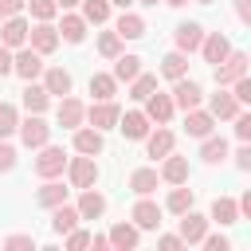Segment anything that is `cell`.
I'll return each mask as SVG.
<instances>
[{"label":"cell","mask_w":251,"mask_h":251,"mask_svg":"<svg viewBox=\"0 0 251 251\" xmlns=\"http://www.w3.org/2000/svg\"><path fill=\"white\" fill-rule=\"evenodd\" d=\"M63 169H67V153H63L59 145H39V157H35V176L55 180Z\"/></svg>","instance_id":"obj_1"},{"label":"cell","mask_w":251,"mask_h":251,"mask_svg":"<svg viewBox=\"0 0 251 251\" xmlns=\"http://www.w3.org/2000/svg\"><path fill=\"white\" fill-rule=\"evenodd\" d=\"M67 176H71L75 188H94L98 184V161L86 157V153H78L75 161H67Z\"/></svg>","instance_id":"obj_2"},{"label":"cell","mask_w":251,"mask_h":251,"mask_svg":"<svg viewBox=\"0 0 251 251\" xmlns=\"http://www.w3.org/2000/svg\"><path fill=\"white\" fill-rule=\"evenodd\" d=\"M12 75H20V78L35 82V78L43 75V55H39L35 47H20V51L12 55Z\"/></svg>","instance_id":"obj_3"},{"label":"cell","mask_w":251,"mask_h":251,"mask_svg":"<svg viewBox=\"0 0 251 251\" xmlns=\"http://www.w3.org/2000/svg\"><path fill=\"white\" fill-rule=\"evenodd\" d=\"M16 133H20V141H24L27 149H39V145H47V137H51V126H47L39 114H27V118L16 126Z\"/></svg>","instance_id":"obj_4"},{"label":"cell","mask_w":251,"mask_h":251,"mask_svg":"<svg viewBox=\"0 0 251 251\" xmlns=\"http://www.w3.org/2000/svg\"><path fill=\"white\" fill-rule=\"evenodd\" d=\"M243 75H247V55L243 51H227V59L216 63V86H231Z\"/></svg>","instance_id":"obj_5"},{"label":"cell","mask_w":251,"mask_h":251,"mask_svg":"<svg viewBox=\"0 0 251 251\" xmlns=\"http://www.w3.org/2000/svg\"><path fill=\"white\" fill-rule=\"evenodd\" d=\"M27 43L39 51V55H51L59 47V31L51 27V20H39L35 27H27Z\"/></svg>","instance_id":"obj_6"},{"label":"cell","mask_w":251,"mask_h":251,"mask_svg":"<svg viewBox=\"0 0 251 251\" xmlns=\"http://www.w3.org/2000/svg\"><path fill=\"white\" fill-rule=\"evenodd\" d=\"M55 118H59V126H63V129H78V126L86 122V106H82L78 98L63 94V98H59V110H55Z\"/></svg>","instance_id":"obj_7"},{"label":"cell","mask_w":251,"mask_h":251,"mask_svg":"<svg viewBox=\"0 0 251 251\" xmlns=\"http://www.w3.org/2000/svg\"><path fill=\"white\" fill-rule=\"evenodd\" d=\"M129 220H133V224H137L141 231H157V227H161V204H153L149 196H141V200L133 204Z\"/></svg>","instance_id":"obj_8"},{"label":"cell","mask_w":251,"mask_h":251,"mask_svg":"<svg viewBox=\"0 0 251 251\" xmlns=\"http://www.w3.org/2000/svg\"><path fill=\"white\" fill-rule=\"evenodd\" d=\"M27 20L24 16H8V20H0V43L4 47H24L27 43Z\"/></svg>","instance_id":"obj_9"},{"label":"cell","mask_w":251,"mask_h":251,"mask_svg":"<svg viewBox=\"0 0 251 251\" xmlns=\"http://www.w3.org/2000/svg\"><path fill=\"white\" fill-rule=\"evenodd\" d=\"M118 114H122L118 102L106 98V102H94V106L86 110V122H90L94 129H114V126H118Z\"/></svg>","instance_id":"obj_10"},{"label":"cell","mask_w":251,"mask_h":251,"mask_svg":"<svg viewBox=\"0 0 251 251\" xmlns=\"http://www.w3.org/2000/svg\"><path fill=\"white\" fill-rule=\"evenodd\" d=\"M118 129L126 133V141H141L149 133V118L145 110H129V114H118Z\"/></svg>","instance_id":"obj_11"},{"label":"cell","mask_w":251,"mask_h":251,"mask_svg":"<svg viewBox=\"0 0 251 251\" xmlns=\"http://www.w3.org/2000/svg\"><path fill=\"white\" fill-rule=\"evenodd\" d=\"M173 110H176V106H173V94H157V90H153V94L145 98V118L157 122V126H165V122L173 118Z\"/></svg>","instance_id":"obj_12"},{"label":"cell","mask_w":251,"mask_h":251,"mask_svg":"<svg viewBox=\"0 0 251 251\" xmlns=\"http://www.w3.org/2000/svg\"><path fill=\"white\" fill-rule=\"evenodd\" d=\"M204 231H208V216H200V212H180V239L184 243H200L204 239Z\"/></svg>","instance_id":"obj_13"},{"label":"cell","mask_w":251,"mask_h":251,"mask_svg":"<svg viewBox=\"0 0 251 251\" xmlns=\"http://www.w3.org/2000/svg\"><path fill=\"white\" fill-rule=\"evenodd\" d=\"M106 239H110V247H118V251H133V247H137V239H141V227L122 220V224H114V227H110V235H106Z\"/></svg>","instance_id":"obj_14"},{"label":"cell","mask_w":251,"mask_h":251,"mask_svg":"<svg viewBox=\"0 0 251 251\" xmlns=\"http://www.w3.org/2000/svg\"><path fill=\"white\" fill-rule=\"evenodd\" d=\"M200 98H204V90H200L192 78H176V86H173V106L192 110V106H200Z\"/></svg>","instance_id":"obj_15"},{"label":"cell","mask_w":251,"mask_h":251,"mask_svg":"<svg viewBox=\"0 0 251 251\" xmlns=\"http://www.w3.org/2000/svg\"><path fill=\"white\" fill-rule=\"evenodd\" d=\"M102 149H106V141H102V129H94V126H90V129H82V126L75 129V153L98 157Z\"/></svg>","instance_id":"obj_16"},{"label":"cell","mask_w":251,"mask_h":251,"mask_svg":"<svg viewBox=\"0 0 251 251\" xmlns=\"http://www.w3.org/2000/svg\"><path fill=\"white\" fill-rule=\"evenodd\" d=\"M71 227H78V208H71V204L63 200V204L51 208V231H55V235H67Z\"/></svg>","instance_id":"obj_17"},{"label":"cell","mask_w":251,"mask_h":251,"mask_svg":"<svg viewBox=\"0 0 251 251\" xmlns=\"http://www.w3.org/2000/svg\"><path fill=\"white\" fill-rule=\"evenodd\" d=\"M200 51H204V59H208V63H224V59H227V51H231V43H227V35L212 31V35H204V39H200Z\"/></svg>","instance_id":"obj_18"},{"label":"cell","mask_w":251,"mask_h":251,"mask_svg":"<svg viewBox=\"0 0 251 251\" xmlns=\"http://www.w3.org/2000/svg\"><path fill=\"white\" fill-rule=\"evenodd\" d=\"M188 118H184V129L192 133V137H208L212 133V126H216V118L208 114V110H200V106H192V110H184Z\"/></svg>","instance_id":"obj_19"},{"label":"cell","mask_w":251,"mask_h":251,"mask_svg":"<svg viewBox=\"0 0 251 251\" xmlns=\"http://www.w3.org/2000/svg\"><path fill=\"white\" fill-rule=\"evenodd\" d=\"M102 212H106V196L94 192V188H82V196H78V220H98Z\"/></svg>","instance_id":"obj_20"},{"label":"cell","mask_w":251,"mask_h":251,"mask_svg":"<svg viewBox=\"0 0 251 251\" xmlns=\"http://www.w3.org/2000/svg\"><path fill=\"white\" fill-rule=\"evenodd\" d=\"M114 31H118L122 39H141V35H145V20H141L137 12H129V8H126V12L118 16V24H114Z\"/></svg>","instance_id":"obj_21"},{"label":"cell","mask_w":251,"mask_h":251,"mask_svg":"<svg viewBox=\"0 0 251 251\" xmlns=\"http://www.w3.org/2000/svg\"><path fill=\"white\" fill-rule=\"evenodd\" d=\"M200 39H204V27H200V24L188 20V24L176 27V51H184V55H188V51H200Z\"/></svg>","instance_id":"obj_22"},{"label":"cell","mask_w":251,"mask_h":251,"mask_svg":"<svg viewBox=\"0 0 251 251\" xmlns=\"http://www.w3.org/2000/svg\"><path fill=\"white\" fill-rule=\"evenodd\" d=\"M43 90L47 94H71V71H63V67H47L43 71Z\"/></svg>","instance_id":"obj_23"},{"label":"cell","mask_w":251,"mask_h":251,"mask_svg":"<svg viewBox=\"0 0 251 251\" xmlns=\"http://www.w3.org/2000/svg\"><path fill=\"white\" fill-rule=\"evenodd\" d=\"M141 141H145V153H149L153 161H161L165 153H173V133H169V129H157V133H145Z\"/></svg>","instance_id":"obj_24"},{"label":"cell","mask_w":251,"mask_h":251,"mask_svg":"<svg viewBox=\"0 0 251 251\" xmlns=\"http://www.w3.org/2000/svg\"><path fill=\"white\" fill-rule=\"evenodd\" d=\"M161 180H169V184H184V180H188V161H184V157H173V153H165Z\"/></svg>","instance_id":"obj_25"},{"label":"cell","mask_w":251,"mask_h":251,"mask_svg":"<svg viewBox=\"0 0 251 251\" xmlns=\"http://www.w3.org/2000/svg\"><path fill=\"white\" fill-rule=\"evenodd\" d=\"M157 180H161V173H157V169H133V173H129V188H133L137 196L157 192Z\"/></svg>","instance_id":"obj_26"},{"label":"cell","mask_w":251,"mask_h":251,"mask_svg":"<svg viewBox=\"0 0 251 251\" xmlns=\"http://www.w3.org/2000/svg\"><path fill=\"white\" fill-rule=\"evenodd\" d=\"M55 31H59V39H67V43H82V35H86V20L67 12V16H63V24H59Z\"/></svg>","instance_id":"obj_27"},{"label":"cell","mask_w":251,"mask_h":251,"mask_svg":"<svg viewBox=\"0 0 251 251\" xmlns=\"http://www.w3.org/2000/svg\"><path fill=\"white\" fill-rule=\"evenodd\" d=\"M141 75V59L137 55H114V78L118 82H129Z\"/></svg>","instance_id":"obj_28"},{"label":"cell","mask_w":251,"mask_h":251,"mask_svg":"<svg viewBox=\"0 0 251 251\" xmlns=\"http://www.w3.org/2000/svg\"><path fill=\"white\" fill-rule=\"evenodd\" d=\"M208 220H216V224H235L239 220V204L235 200H227V196H216L212 200V216Z\"/></svg>","instance_id":"obj_29"},{"label":"cell","mask_w":251,"mask_h":251,"mask_svg":"<svg viewBox=\"0 0 251 251\" xmlns=\"http://www.w3.org/2000/svg\"><path fill=\"white\" fill-rule=\"evenodd\" d=\"M184 71H188V59H184V51H169L165 59H161V75L165 78H184Z\"/></svg>","instance_id":"obj_30"},{"label":"cell","mask_w":251,"mask_h":251,"mask_svg":"<svg viewBox=\"0 0 251 251\" xmlns=\"http://www.w3.org/2000/svg\"><path fill=\"white\" fill-rule=\"evenodd\" d=\"M90 94H94V102L114 98V94H118V78H114V75H90Z\"/></svg>","instance_id":"obj_31"},{"label":"cell","mask_w":251,"mask_h":251,"mask_svg":"<svg viewBox=\"0 0 251 251\" xmlns=\"http://www.w3.org/2000/svg\"><path fill=\"white\" fill-rule=\"evenodd\" d=\"M47 102H51V94H47L43 86H35V82H27V86H24V106H27V114H43V110H47Z\"/></svg>","instance_id":"obj_32"},{"label":"cell","mask_w":251,"mask_h":251,"mask_svg":"<svg viewBox=\"0 0 251 251\" xmlns=\"http://www.w3.org/2000/svg\"><path fill=\"white\" fill-rule=\"evenodd\" d=\"M212 118H235L239 114V102H235V94H212V110H208Z\"/></svg>","instance_id":"obj_33"},{"label":"cell","mask_w":251,"mask_h":251,"mask_svg":"<svg viewBox=\"0 0 251 251\" xmlns=\"http://www.w3.org/2000/svg\"><path fill=\"white\" fill-rule=\"evenodd\" d=\"M200 157H204L208 165H220V161L227 157V141H224V137H212V133H208V137H204V145H200Z\"/></svg>","instance_id":"obj_34"},{"label":"cell","mask_w":251,"mask_h":251,"mask_svg":"<svg viewBox=\"0 0 251 251\" xmlns=\"http://www.w3.org/2000/svg\"><path fill=\"white\" fill-rule=\"evenodd\" d=\"M63 200H67V188L55 184V180H47V184L35 192V204H39V208H55V204H63Z\"/></svg>","instance_id":"obj_35"},{"label":"cell","mask_w":251,"mask_h":251,"mask_svg":"<svg viewBox=\"0 0 251 251\" xmlns=\"http://www.w3.org/2000/svg\"><path fill=\"white\" fill-rule=\"evenodd\" d=\"M82 20L86 24H106L110 20V0H82Z\"/></svg>","instance_id":"obj_36"},{"label":"cell","mask_w":251,"mask_h":251,"mask_svg":"<svg viewBox=\"0 0 251 251\" xmlns=\"http://www.w3.org/2000/svg\"><path fill=\"white\" fill-rule=\"evenodd\" d=\"M133 86H129V98L133 102H145L153 90H157V75H137V78H129Z\"/></svg>","instance_id":"obj_37"},{"label":"cell","mask_w":251,"mask_h":251,"mask_svg":"<svg viewBox=\"0 0 251 251\" xmlns=\"http://www.w3.org/2000/svg\"><path fill=\"white\" fill-rule=\"evenodd\" d=\"M192 200H196V192H192V188H184V184H176V188L169 192V212H176V216H180V212H188V208H192Z\"/></svg>","instance_id":"obj_38"},{"label":"cell","mask_w":251,"mask_h":251,"mask_svg":"<svg viewBox=\"0 0 251 251\" xmlns=\"http://www.w3.org/2000/svg\"><path fill=\"white\" fill-rule=\"evenodd\" d=\"M98 55H102V59L122 55V35H118V31H102V35H98Z\"/></svg>","instance_id":"obj_39"},{"label":"cell","mask_w":251,"mask_h":251,"mask_svg":"<svg viewBox=\"0 0 251 251\" xmlns=\"http://www.w3.org/2000/svg\"><path fill=\"white\" fill-rule=\"evenodd\" d=\"M16 126H20V114H16V106L0 102V137H12V133H16Z\"/></svg>","instance_id":"obj_40"},{"label":"cell","mask_w":251,"mask_h":251,"mask_svg":"<svg viewBox=\"0 0 251 251\" xmlns=\"http://www.w3.org/2000/svg\"><path fill=\"white\" fill-rule=\"evenodd\" d=\"M27 8H31V16H35V20H51V16L59 12V4H55V0H27Z\"/></svg>","instance_id":"obj_41"},{"label":"cell","mask_w":251,"mask_h":251,"mask_svg":"<svg viewBox=\"0 0 251 251\" xmlns=\"http://www.w3.org/2000/svg\"><path fill=\"white\" fill-rule=\"evenodd\" d=\"M4 247L8 251H35V235H8Z\"/></svg>","instance_id":"obj_42"},{"label":"cell","mask_w":251,"mask_h":251,"mask_svg":"<svg viewBox=\"0 0 251 251\" xmlns=\"http://www.w3.org/2000/svg\"><path fill=\"white\" fill-rule=\"evenodd\" d=\"M67 247H71V251H82V247H90V231H82V227H71V231H67Z\"/></svg>","instance_id":"obj_43"},{"label":"cell","mask_w":251,"mask_h":251,"mask_svg":"<svg viewBox=\"0 0 251 251\" xmlns=\"http://www.w3.org/2000/svg\"><path fill=\"white\" fill-rule=\"evenodd\" d=\"M16 169V149L8 145V137H0V173H12Z\"/></svg>","instance_id":"obj_44"},{"label":"cell","mask_w":251,"mask_h":251,"mask_svg":"<svg viewBox=\"0 0 251 251\" xmlns=\"http://www.w3.org/2000/svg\"><path fill=\"white\" fill-rule=\"evenodd\" d=\"M235 137L251 141V114H235Z\"/></svg>","instance_id":"obj_45"},{"label":"cell","mask_w":251,"mask_h":251,"mask_svg":"<svg viewBox=\"0 0 251 251\" xmlns=\"http://www.w3.org/2000/svg\"><path fill=\"white\" fill-rule=\"evenodd\" d=\"M24 4H27V0H0V20L20 16V12H24Z\"/></svg>","instance_id":"obj_46"},{"label":"cell","mask_w":251,"mask_h":251,"mask_svg":"<svg viewBox=\"0 0 251 251\" xmlns=\"http://www.w3.org/2000/svg\"><path fill=\"white\" fill-rule=\"evenodd\" d=\"M200 243H204L208 251H227V239H224V235H208V231H204V239H200Z\"/></svg>","instance_id":"obj_47"},{"label":"cell","mask_w":251,"mask_h":251,"mask_svg":"<svg viewBox=\"0 0 251 251\" xmlns=\"http://www.w3.org/2000/svg\"><path fill=\"white\" fill-rule=\"evenodd\" d=\"M0 75H12V47L0 43Z\"/></svg>","instance_id":"obj_48"},{"label":"cell","mask_w":251,"mask_h":251,"mask_svg":"<svg viewBox=\"0 0 251 251\" xmlns=\"http://www.w3.org/2000/svg\"><path fill=\"white\" fill-rule=\"evenodd\" d=\"M157 243H161L165 251H176V247H184V239H180V235H161Z\"/></svg>","instance_id":"obj_49"},{"label":"cell","mask_w":251,"mask_h":251,"mask_svg":"<svg viewBox=\"0 0 251 251\" xmlns=\"http://www.w3.org/2000/svg\"><path fill=\"white\" fill-rule=\"evenodd\" d=\"M235 16H239L243 24H251V0H235Z\"/></svg>","instance_id":"obj_50"},{"label":"cell","mask_w":251,"mask_h":251,"mask_svg":"<svg viewBox=\"0 0 251 251\" xmlns=\"http://www.w3.org/2000/svg\"><path fill=\"white\" fill-rule=\"evenodd\" d=\"M235 165H239V169H251V149H247V145L235 153Z\"/></svg>","instance_id":"obj_51"},{"label":"cell","mask_w":251,"mask_h":251,"mask_svg":"<svg viewBox=\"0 0 251 251\" xmlns=\"http://www.w3.org/2000/svg\"><path fill=\"white\" fill-rule=\"evenodd\" d=\"M90 247H94V251H106L110 239H106V235H90Z\"/></svg>","instance_id":"obj_52"},{"label":"cell","mask_w":251,"mask_h":251,"mask_svg":"<svg viewBox=\"0 0 251 251\" xmlns=\"http://www.w3.org/2000/svg\"><path fill=\"white\" fill-rule=\"evenodd\" d=\"M55 4H59V8H63V12H67V8H78V4H82V0H55Z\"/></svg>","instance_id":"obj_53"},{"label":"cell","mask_w":251,"mask_h":251,"mask_svg":"<svg viewBox=\"0 0 251 251\" xmlns=\"http://www.w3.org/2000/svg\"><path fill=\"white\" fill-rule=\"evenodd\" d=\"M110 4H118V8H122V12H126V8H129V4H133V0H110Z\"/></svg>","instance_id":"obj_54"},{"label":"cell","mask_w":251,"mask_h":251,"mask_svg":"<svg viewBox=\"0 0 251 251\" xmlns=\"http://www.w3.org/2000/svg\"><path fill=\"white\" fill-rule=\"evenodd\" d=\"M165 4H169V8H184L188 0H165Z\"/></svg>","instance_id":"obj_55"},{"label":"cell","mask_w":251,"mask_h":251,"mask_svg":"<svg viewBox=\"0 0 251 251\" xmlns=\"http://www.w3.org/2000/svg\"><path fill=\"white\" fill-rule=\"evenodd\" d=\"M196 4H216V0H196Z\"/></svg>","instance_id":"obj_56"},{"label":"cell","mask_w":251,"mask_h":251,"mask_svg":"<svg viewBox=\"0 0 251 251\" xmlns=\"http://www.w3.org/2000/svg\"><path fill=\"white\" fill-rule=\"evenodd\" d=\"M141 4H157V0H141Z\"/></svg>","instance_id":"obj_57"}]
</instances>
